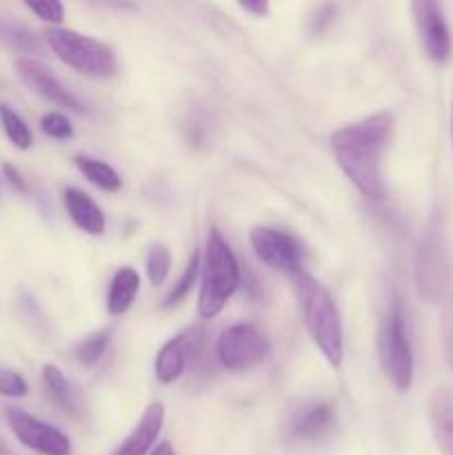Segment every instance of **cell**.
Here are the masks:
<instances>
[{
  "mask_svg": "<svg viewBox=\"0 0 453 455\" xmlns=\"http://www.w3.org/2000/svg\"><path fill=\"white\" fill-rule=\"evenodd\" d=\"M393 124L391 111H378L358 123L345 124L331 136L338 167L360 194L371 200L385 198L382 158L393 136Z\"/></svg>",
  "mask_w": 453,
  "mask_h": 455,
  "instance_id": "1",
  "label": "cell"
},
{
  "mask_svg": "<svg viewBox=\"0 0 453 455\" xmlns=\"http://www.w3.org/2000/svg\"><path fill=\"white\" fill-rule=\"evenodd\" d=\"M291 280L298 305H300L302 323H305L311 340L315 342L324 360L333 369H338L345 358V340H342L340 311H338L331 291L306 271Z\"/></svg>",
  "mask_w": 453,
  "mask_h": 455,
  "instance_id": "2",
  "label": "cell"
},
{
  "mask_svg": "<svg viewBox=\"0 0 453 455\" xmlns=\"http://www.w3.org/2000/svg\"><path fill=\"white\" fill-rule=\"evenodd\" d=\"M376 349L380 367L398 391H409L413 382V349L409 340L407 318L398 293H391L378 323Z\"/></svg>",
  "mask_w": 453,
  "mask_h": 455,
  "instance_id": "3",
  "label": "cell"
},
{
  "mask_svg": "<svg viewBox=\"0 0 453 455\" xmlns=\"http://www.w3.org/2000/svg\"><path fill=\"white\" fill-rule=\"evenodd\" d=\"M240 284V265L234 249L229 247L220 231L209 229L207 249H204L203 284H200L198 314L200 318L211 320L226 307Z\"/></svg>",
  "mask_w": 453,
  "mask_h": 455,
  "instance_id": "4",
  "label": "cell"
},
{
  "mask_svg": "<svg viewBox=\"0 0 453 455\" xmlns=\"http://www.w3.org/2000/svg\"><path fill=\"white\" fill-rule=\"evenodd\" d=\"M44 40H47L49 49L78 74L91 76V78H111L118 69L109 44L100 43L91 36L78 34L74 29H62V27H52V29L44 31Z\"/></svg>",
  "mask_w": 453,
  "mask_h": 455,
  "instance_id": "5",
  "label": "cell"
},
{
  "mask_svg": "<svg viewBox=\"0 0 453 455\" xmlns=\"http://www.w3.org/2000/svg\"><path fill=\"white\" fill-rule=\"evenodd\" d=\"M416 283L422 296L429 302H440L447 293L449 284V260L444 249L442 227L435 216L429 222L416 256Z\"/></svg>",
  "mask_w": 453,
  "mask_h": 455,
  "instance_id": "6",
  "label": "cell"
},
{
  "mask_svg": "<svg viewBox=\"0 0 453 455\" xmlns=\"http://www.w3.org/2000/svg\"><path fill=\"white\" fill-rule=\"evenodd\" d=\"M216 354L222 367L229 371H247L265 363L269 355V340L256 324H234L220 336Z\"/></svg>",
  "mask_w": 453,
  "mask_h": 455,
  "instance_id": "7",
  "label": "cell"
},
{
  "mask_svg": "<svg viewBox=\"0 0 453 455\" xmlns=\"http://www.w3.org/2000/svg\"><path fill=\"white\" fill-rule=\"evenodd\" d=\"M249 238H251V247L258 260L265 262L269 269L289 275V278H296L298 274L305 271L300 243L287 231L271 229V227H253Z\"/></svg>",
  "mask_w": 453,
  "mask_h": 455,
  "instance_id": "8",
  "label": "cell"
},
{
  "mask_svg": "<svg viewBox=\"0 0 453 455\" xmlns=\"http://www.w3.org/2000/svg\"><path fill=\"white\" fill-rule=\"evenodd\" d=\"M411 13L426 58L438 62V65H444L451 58L453 38L447 18H444L442 4L435 3V0H416V3H411Z\"/></svg>",
  "mask_w": 453,
  "mask_h": 455,
  "instance_id": "9",
  "label": "cell"
},
{
  "mask_svg": "<svg viewBox=\"0 0 453 455\" xmlns=\"http://www.w3.org/2000/svg\"><path fill=\"white\" fill-rule=\"evenodd\" d=\"M7 422L13 435L31 451L40 455H69L71 443L60 429L38 420L22 409H7Z\"/></svg>",
  "mask_w": 453,
  "mask_h": 455,
  "instance_id": "10",
  "label": "cell"
},
{
  "mask_svg": "<svg viewBox=\"0 0 453 455\" xmlns=\"http://www.w3.org/2000/svg\"><path fill=\"white\" fill-rule=\"evenodd\" d=\"M204 331L200 327H187L173 336L155 355V378L163 385H171L185 373L191 360L203 351Z\"/></svg>",
  "mask_w": 453,
  "mask_h": 455,
  "instance_id": "11",
  "label": "cell"
},
{
  "mask_svg": "<svg viewBox=\"0 0 453 455\" xmlns=\"http://www.w3.org/2000/svg\"><path fill=\"white\" fill-rule=\"evenodd\" d=\"M336 427V407L327 400H311L293 409L287 420V438L291 443L314 444L327 438Z\"/></svg>",
  "mask_w": 453,
  "mask_h": 455,
  "instance_id": "12",
  "label": "cell"
},
{
  "mask_svg": "<svg viewBox=\"0 0 453 455\" xmlns=\"http://www.w3.org/2000/svg\"><path fill=\"white\" fill-rule=\"evenodd\" d=\"M16 71L20 76L22 83L31 89L34 93H38L40 98H44L47 102L56 107H65V109L76 111V114H83L84 107L56 76L52 74V69L43 65V62L34 60V58L20 56L16 60Z\"/></svg>",
  "mask_w": 453,
  "mask_h": 455,
  "instance_id": "13",
  "label": "cell"
},
{
  "mask_svg": "<svg viewBox=\"0 0 453 455\" xmlns=\"http://www.w3.org/2000/svg\"><path fill=\"white\" fill-rule=\"evenodd\" d=\"M426 416L440 453L453 455V385H438L431 391Z\"/></svg>",
  "mask_w": 453,
  "mask_h": 455,
  "instance_id": "14",
  "label": "cell"
},
{
  "mask_svg": "<svg viewBox=\"0 0 453 455\" xmlns=\"http://www.w3.org/2000/svg\"><path fill=\"white\" fill-rule=\"evenodd\" d=\"M164 422V404L163 403H151L145 409V413L140 416L138 425L133 427L131 434L124 438V443L120 444L111 455H145L151 449V444L155 443V438L163 431Z\"/></svg>",
  "mask_w": 453,
  "mask_h": 455,
  "instance_id": "15",
  "label": "cell"
},
{
  "mask_svg": "<svg viewBox=\"0 0 453 455\" xmlns=\"http://www.w3.org/2000/svg\"><path fill=\"white\" fill-rule=\"evenodd\" d=\"M65 209L74 225L89 235H102L107 229V220L102 209L89 198L84 191L69 187L65 191Z\"/></svg>",
  "mask_w": 453,
  "mask_h": 455,
  "instance_id": "16",
  "label": "cell"
},
{
  "mask_svg": "<svg viewBox=\"0 0 453 455\" xmlns=\"http://www.w3.org/2000/svg\"><path fill=\"white\" fill-rule=\"evenodd\" d=\"M43 385L47 391V398L60 409L62 413L71 418H78L83 413V404H80L78 394L74 391V387L69 385V380L65 378V373L56 367V364H44L43 367Z\"/></svg>",
  "mask_w": 453,
  "mask_h": 455,
  "instance_id": "17",
  "label": "cell"
},
{
  "mask_svg": "<svg viewBox=\"0 0 453 455\" xmlns=\"http://www.w3.org/2000/svg\"><path fill=\"white\" fill-rule=\"evenodd\" d=\"M140 289V275L131 267H120L114 274L109 284V293H107V311L109 315H123L127 314L129 307L133 305Z\"/></svg>",
  "mask_w": 453,
  "mask_h": 455,
  "instance_id": "18",
  "label": "cell"
},
{
  "mask_svg": "<svg viewBox=\"0 0 453 455\" xmlns=\"http://www.w3.org/2000/svg\"><path fill=\"white\" fill-rule=\"evenodd\" d=\"M74 163L76 167H78V172L83 173L91 185H96L98 189L115 194V191H120V187H123V180H120V176L115 173V169L109 167L107 163H102V160L91 158V156H76Z\"/></svg>",
  "mask_w": 453,
  "mask_h": 455,
  "instance_id": "19",
  "label": "cell"
},
{
  "mask_svg": "<svg viewBox=\"0 0 453 455\" xmlns=\"http://www.w3.org/2000/svg\"><path fill=\"white\" fill-rule=\"evenodd\" d=\"M0 123H3L4 133H7L9 140L13 142V147L18 149H29L31 142H34V136H31V129L27 127L25 120L18 116L16 109H12L9 105H0Z\"/></svg>",
  "mask_w": 453,
  "mask_h": 455,
  "instance_id": "20",
  "label": "cell"
},
{
  "mask_svg": "<svg viewBox=\"0 0 453 455\" xmlns=\"http://www.w3.org/2000/svg\"><path fill=\"white\" fill-rule=\"evenodd\" d=\"M109 342H111V329L109 327L100 329V331H96L93 336L84 338V340L76 347V351H74L76 360H78L83 367H93V364H96L98 360L105 355Z\"/></svg>",
  "mask_w": 453,
  "mask_h": 455,
  "instance_id": "21",
  "label": "cell"
},
{
  "mask_svg": "<svg viewBox=\"0 0 453 455\" xmlns=\"http://www.w3.org/2000/svg\"><path fill=\"white\" fill-rule=\"evenodd\" d=\"M198 271H200V256H198V251H191L185 271H182V275L178 278V283L173 284V289L169 291V296L164 298L163 307H173V305H178L182 298H187V293H189L191 287H194Z\"/></svg>",
  "mask_w": 453,
  "mask_h": 455,
  "instance_id": "22",
  "label": "cell"
},
{
  "mask_svg": "<svg viewBox=\"0 0 453 455\" xmlns=\"http://www.w3.org/2000/svg\"><path fill=\"white\" fill-rule=\"evenodd\" d=\"M171 271V253L164 244H154L147 256V278L154 287H160Z\"/></svg>",
  "mask_w": 453,
  "mask_h": 455,
  "instance_id": "23",
  "label": "cell"
},
{
  "mask_svg": "<svg viewBox=\"0 0 453 455\" xmlns=\"http://www.w3.org/2000/svg\"><path fill=\"white\" fill-rule=\"evenodd\" d=\"M440 336H442L444 360H447V364L451 367V371H453V291L449 293V298L444 300L442 323H440Z\"/></svg>",
  "mask_w": 453,
  "mask_h": 455,
  "instance_id": "24",
  "label": "cell"
},
{
  "mask_svg": "<svg viewBox=\"0 0 453 455\" xmlns=\"http://www.w3.org/2000/svg\"><path fill=\"white\" fill-rule=\"evenodd\" d=\"M40 129L47 133L49 138H56V140H67V138L74 136V127H71L69 120L65 118L58 111H49L40 118Z\"/></svg>",
  "mask_w": 453,
  "mask_h": 455,
  "instance_id": "25",
  "label": "cell"
},
{
  "mask_svg": "<svg viewBox=\"0 0 453 455\" xmlns=\"http://www.w3.org/2000/svg\"><path fill=\"white\" fill-rule=\"evenodd\" d=\"M27 391H29V387L20 373L12 371V369H0V395L22 398V395H27Z\"/></svg>",
  "mask_w": 453,
  "mask_h": 455,
  "instance_id": "26",
  "label": "cell"
},
{
  "mask_svg": "<svg viewBox=\"0 0 453 455\" xmlns=\"http://www.w3.org/2000/svg\"><path fill=\"white\" fill-rule=\"evenodd\" d=\"M27 9L34 12L40 20L53 22V25L62 22V18H65V7L60 3H53V0H47V3H27Z\"/></svg>",
  "mask_w": 453,
  "mask_h": 455,
  "instance_id": "27",
  "label": "cell"
},
{
  "mask_svg": "<svg viewBox=\"0 0 453 455\" xmlns=\"http://www.w3.org/2000/svg\"><path fill=\"white\" fill-rule=\"evenodd\" d=\"M315 16H318V18H315V20H314V31H315V34H318V31L324 29V27L331 25L333 16H336V7H329V4H327V7L320 9V12L315 13Z\"/></svg>",
  "mask_w": 453,
  "mask_h": 455,
  "instance_id": "28",
  "label": "cell"
},
{
  "mask_svg": "<svg viewBox=\"0 0 453 455\" xmlns=\"http://www.w3.org/2000/svg\"><path fill=\"white\" fill-rule=\"evenodd\" d=\"M4 176H7V180L12 182L13 187H16L18 191H27V185H25V180H22V176L20 173H18V169L13 167V164H4Z\"/></svg>",
  "mask_w": 453,
  "mask_h": 455,
  "instance_id": "29",
  "label": "cell"
},
{
  "mask_svg": "<svg viewBox=\"0 0 453 455\" xmlns=\"http://www.w3.org/2000/svg\"><path fill=\"white\" fill-rule=\"evenodd\" d=\"M240 7H242L244 12L256 13V16H260V18L269 12V4L262 3V0H258V3H240Z\"/></svg>",
  "mask_w": 453,
  "mask_h": 455,
  "instance_id": "30",
  "label": "cell"
},
{
  "mask_svg": "<svg viewBox=\"0 0 453 455\" xmlns=\"http://www.w3.org/2000/svg\"><path fill=\"white\" fill-rule=\"evenodd\" d=\"M149 455H176V451H173V447L169 443H160Z\"/></svg>",
  "mask_w": 453,
  "mask_h": 455,
  "instance_id": "31",
  "label": "cell"
},
{
  "mask_svg": "<svg viewBox=\"0 0 453 455\" xmlns=\"http://www.w3.org/2000/svg\"><path fill=\"white\" fill-rule=\"evenodd\" d=\"M451 140H453V105H451Z\"/></svg>",
  "mask_w": 453,
  "mask_h": 455,
  "instance_id": "32",
  "label": "cell"
}]
</instances>
